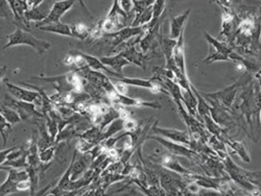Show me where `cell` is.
<instances>
[{
  "mask_svg": "<svg viewBox=\"0 0 261 196\" xmlns=\"http://www.w3.org/2000/svg\"><path fill=\"white\" fill-rule=\"evenodd\" d=\"M249 80H251V78ZM249 80H245L244 78H241V79H239V81H237L233 85L225 88L224 90H221V91L210 93V94L209 93H204L203 97L210 98L214 101H217L221 105V107H223L224 109L230 110V109H231V105H232L233 101L235 100L236 93L238 91L239 87L247 86L250 82Z\"/></svg>",
  "mask_w": 261,
  "mask_h": 196,
  "instance_id": "7a4b0ae2",
  "label": "cell"
},
{
  "mask_svg": "<svg viewBox=\"0 0 261 196\" xmlns=\"http://www.w3.org/2000/svg\"><path fill=\"white\" fill-rule=\"evenodd\" d=\"M0 169L8 170L9 172L8 178L5 180V183L0 186V196H7L9 194L18 192V183L21 182V180L29 178L26 169H15L12 167H8V166H2Z\"/></svg>",
  "mask_w": 261,
  "mask_h": 196,
  "instance_id": "3957f363",
  "label": "cell"
},
{
  "mask_svg": "<svg viewBox=\"0 0 261 196\" xmlns=\"http://www.w3.org/2000/svg\"><path fill=\"white\" fill-rule=\"evenodd\" d=\"M109 102H111V105H120V107H135V108H152V109H159L161 105L158 102L155 101H145L140 98H134L127 95L118 94L116 91L112 94L108 95Z\"/></svg>",
  "mask_w": 261,
  "mask_h": 196,
  "instance_id": "5b68a950",
  "label": "cell"
},
{
  "mask_svg": "<svg viewBox=\"0 0 261 196\" xmlns=\"http://www.w3.org/2000/svg\"><path fill=\"white\" fill-rule=\"evenodd\" d=\"M10 128H11V124L4 118V116H3L2 114H0V135L3 136L4 145L7 144L8 135H9Z\"/></svg>",
  "mask_w": 261,
  "mask_h": 196,
  "instance_id": "44dd1931",
  "label": "cell"
},
{
  "mask_svg": "<svg viewBox=\"0 0 261 196\" xmlns=\"http://www.w3.org/2000/svg\"><path fill=\"white\" fill-rule=\"evenodd\" d=\"M6 73H7V66H3L0 68V83H2V81L4 80Z\"/></svg>",
  "mask_w": 261,
  "mask_h": 196,
  "instance_id": "7402d4cb",
  "label": "cell"
},
{
  "mask_svg": "<svg viewBox=\"0 0 261 196\" xmlns=\"http://www.w3.org/2000/svg\"><path fill=\"white\" fill-rule=\"evenodd\" d=\"M46 196H54V195H53V194H49V193H48V194H47V195H46Z\"/></svg>",
  "mask_w": 261,
  "mask_h": 196,
  "instance_id": "cb8c5ba5",
  "label": "cell"
},
{
  "mask_svg": "<svg viewBox=\"0 0 261 196\" xmlns=\"http://www.w3.org/2000/svg\"><path fill=\"white\" fill-rule=\"evenodd\" d=\"M95 147V145L91 144L83 139H80L78 141V143H76V153H80L82 155H85V154H88L90 153L92 149H93Z\"/></svg>",
  "mask_w": 261,
  "mask_h": 196,
  "instance_id": "ffe728a7",
  "label": "cell"
},
{
  "mask_svg": "<svg viewBox=\"0 0 261 196\" xmlns=\"http://www.w3.org/2000/svg\"><path fill=\"white\" fill-rule=\"evenodd\" d=\"M39 28L43 32H48L61 36H67V37H72L71 33V26L62 22L55 23V24H49V25H43L39 26Z\"/></svg>",
  "mask_w": 261,
  "mask_h": 196,
  "instance_id": "2e32d148",
  "label": "cell"
},
{
  "mask_svg": "<svg viewBox=\"0 0 261 196\" xmlns=\"http://www.w3.org/2000/svg\"><path fill=\"white\" fill-rule=\"evenodd\" d=\"M151 130L156 135H159V137H163L166 140L172 142L182 144L185 146H189L190 144V135L187 130H179L175 128H162L157 126V122L152 125Z\"/></svg>",
  "mask_w": 261,
  "mask_h": 196,
  "instance_id": "8992f818",
  "label": "cell"
},
{
  "mask_svg": "<svg viewBox=\"0 0 261 196\" xmlns=\"http://www.w3.org/2000/svg\"><path fill=\"white\" fill-rule=\"evenodd\" d=\"M71 33L72 38H78L80 40H85L90 35L89 28L83 23H76L71 26Z\"/></svg>",
  "mask_w": 261,
  "mask_h": 196,
  "instance_id": "d6986e66",
  "label": "cell"
},
{
  "mask_svg": "<svg viewBox=\"0 0 261 196\" xmlns=\"http://www.w3.org/2000/svg\"><path fill=\"white\" fill-rule=\"evenodd\" d=\"M100 59V62L106 66V67H111L114 72H116L119 75H124L122 72V68L125 66L132 65L129 61L122 56L120 53L115 54V55H108V56H100L98 57Z\"/></svg>",
  "mask_w": 261,
  "mask_h": 196,
  "instance_id": "5bb4252c",
  "label": "cell"
},
{
  "mask_svg": "<svg viewBox=\"0 0 261 196\" xmlns=\"http://www.w3.org/2000/svg\"><path fill=\"white\" fill-rule=\"evenodd\" d=\"M7 38L9 41L6 44L5 49L15 46V45H28V46L33 47L39 54H43L47 50H49L51 47V43L40 40L34 37L30 33L23 31L20 27H17L16 31L9 35Z\"/></svg>",
  "mask_w": 261,
  "mask_h": 196,
  "instance_id": "6da1fadb",
  "label": "cell"
},
{
  "mask_svg": "<svg viewBox=\"0 0 261 196\" xmlns=\"http://www.w3.org/2000/svg\"><path fill=\"white\" fill-rule=\"evenodd\" d=\"M6 86L8 87V90L10 93L16 97L19 101L34 103L36 107L37 105H42V97L39 92L34 91V90H28L25 88H21L19 86L14 85L12 83H9L6 81Z\"/></svg>",
  "mask_w": 261,
  "mask_h": 196,
  "instance_id": "52a82bcc",
  "label": "cell"
},
{
  "mask_svg": "<svg viewBox=\"0 0 261 196\" xmlns=\"http://www.w3.org/2000/svg\"><path fill=\"white\" fill-rule=\"evenodd\" d=\"M176 43H177V41L172 40L170 38H161L160 39L161 48H162V51L165 55L167 63L171 62L173 59V50H174Z\"/></svg>",
  "mask_w": 261,
  "mask_h": 196,
  "instance_id": "ac0fdd59",
  "label": "cell"
},
{
  "mask_svg": "<svg viewBox=\"0 0 261 196\" xmlns=\"http://www.w3.org/2000/svg\"><path fill=\"white\" fill-rule=\"evenodd\" d=\"M139 39H140V36L138 37V39L135 42L128 44V46L119 53L131 64H135L139 67L145 68V64L147 62L148 56L142 52H139L136 48V45L138 44V42H139Z\"/></svg>",
  "mask_w": 261,
  "mask_h": 196,
  "instance_id": "9c48e42d",
  "label": "cell"
},
{
  "mask_svg": "<svg viewBox=\"0 0 261 196\" xmlns=\"http://www.w3.org/2000/svg\"><path fill=\"white\" fill-rule=\"evenodd\" d=\"M74 2H70V0H64V2H57L53 5L50 12L48 14V16L46 17L45 20L40 22L38 26H43V25H49V24H55L61 22V18H62L65 13H67L73 6Z\"/></svg>",
  "mask_w": 261,
  "mask_h": 196,
  "instance_id": "ba28073f",
  "label": "cell"
},
{
  "mask_svg": "<svg viewBox=\"0 0 261 196\" xmlns=\"http://www.w3.org/2000/svg\"><path fill=\"white\" fill-rule=\"evenodd\" d=\"M160 166L167 170L176 172L178 174L181 175H188L190 173H192V171L184 168L183 166L181 165V163L177 160V158L171 154H165L160 158Z\"/></svg>",
  "mask_w": 261,
  "mask_h": 196,
  "instance_id": "7c38bea8",
  "label": "cell"
},
{
  "mask_svg": "<svg viewBox=\"0 0 261 196\" xmlns=\"http://www.w3.org/2000/svg\"><path fill=\"white\" fill-rule=\"evenodd\" d=\"M177 196H185V195H184V193H183L182 191H179V193L177 194Z\"/></svg>",
  "mask_w": 261,
  "mask_h": 196,
  "instance_id": "603a6c76",
  "label": "cell"
},
{
  "mask_svg": "<svg viewBox=\"0 0 261 196\" xmlns=\"http://www.w3.org/2000/svg\"><path fill=\"white\" fill-rule=\"evenodd\" d=\"M173 59L176 67L184 75H187L185 66V46H184V32L181 34L173 50Z\"/></svg>",
  "mask_w": 261,
  "mask_h": 196,
  "instance_id": "8fae6325",
  "label": "cell"
},
{
  "mask_svg": "<svg viewBox=\"0 0 261 196\" xmlns=\"http://www.w3.org/2000/svg\"><path fill=\"white\" fill-rule=\"evenodd\" d=\"M166 8V2L165 0H156L152 4V20L148 25V27H151L155 24L158 23L159 18L162 16V14L164 13Z\"/></svg>",
  "mask_w": 261,
  "mask_h": 196,
  "instance_id": "e0dca14e",
  "label": "cell"
},
{
  "mask_svg": "<svg viewBox=\"0 0 261 196\" xmlns=\"http://www.w3.org/2000/svg\"><path fill=\"white\" fill-rule=\"evenodd\" d=\"M50 5L47 2H42L41 5H39L37 8L26 11L24 14V18L26 23L28 24L29 21H36V22H42L43 20L46 19V17L48 16V14L50 12Z\"/></svg>",
  "mask_w": 261,
  "mask_h": 196,
  "instance_id": "4fadbf2b",
  "label": "cell"
},
{
  "mask_svg": "<svg viewBox=\"0 0 261 196\" xmlns=\"http://www.w3.org/2000/svg\"><path fill=\"white\" fill-rule=\"evenodd\" d=\"M190 10H187L184 13L178 15V16H173L170 20V36L168 38L177 41L181 34L184 32V26L186 24V21L189 17Z\"/></svg>",
  "mask_w": 261,
  "mask_h": 196,
  "instance_id": "30bf717a",
  "label": "cell"
},
{
  "mask_svg": "<svg viewBox=\"0 0 261 196\" xmlns=\"http://www.w3.org/2000/svg\"><path fill=\"white\" fill-rule=\"evenodd\" d=\"M223 142L231 147L234 150V153L237 154L242 161H244L245 163L251 162V158H250V155H249V152H248V148H247V145L244 144V142L231 140L229 137H227Z\"/></svg>",
  "mask_w": 261,
  "mask_h": 196,
  "instance_id": "9a60e30c",
  "label": "cell"
},
{
  "mask_svg": "<svg viewBox=\"0 0 261 196\" xmlns=\"http://www.w3.org/2000/svg\"><path fill=\"white\" fill-rule=\"evenodd\" d=\"M7 107L16 111L21 119V121H27L28 119L33 117H43V114L36 110V105L34 103L23 102L19 100L12 99L9 95H6L5 100L3 101Z\"/></svg>",
  "mask_w": 261,
  "mask_h": 196,
  "instance_id": "277c9868",
  "label": "cell"
}]
</instances>
